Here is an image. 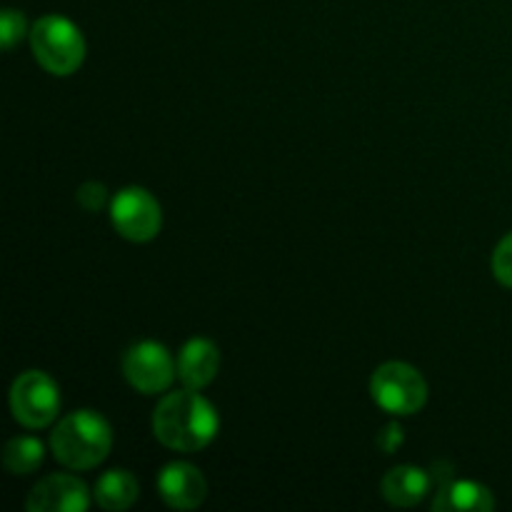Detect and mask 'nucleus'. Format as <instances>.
<instances>
[{
	"mask_svg": "<svg viewBox=\"0 0 512 512\" xmlns=\"http://www.w3.org/2000/svg\"><path fill=\"white\" fill-rule=\"evenodd\" d=\"M218 413L198 395V390H180L160 400L153 415V433L165 448L178 453H198L213 443L218 433Z\"/></svg>",
	"mask_w": 512,
	"mask_h": 512,
	"instance_id": "1",
	"label": "nucleus"
},
{
	"mask_svg": "<svg viewBox=\"0 0 512 512\" xmlns=\"http://www.w3.org/2000/svg\"><path fill=\"white\" fill-rule=\"evenodd\" d=\"M110 445H113L110 425L93 410L65 415L50 435L55 460L70 470H90L100 465L108 458Z\"/></svg>",
	"mask_w": 512,
	"mask_h": 512,
	"instance_id": "2",
	"label": "nucleus"
},
{
	"mask_svg": "<svg viewBox=\"0 0 512 512\" xmlns=\"http://www.w3.org/2000/svg\"><path fill=\"white\" fill-rule=\"evenodd\" d=\"M35 60L53 75H73L85 60V40L63 15H45L30 30Z\"/></svg>",
	"mask_w": 512,
	"mask_h": 512,
	"instance_id": "3",
	"label": "nucleus"
},
{
	"mask_svg": "<svg viewBox=\"0 0 512 512\" xmlns=\"http://www.w3.org/2000/svg\"><path fill=\"white\" fill-rule=\"evenodd\" d=\"M370 393L378 408L390 415H413L428 400V385L423 375L408 363L380 365L370 380Z\"/></svg>",
	"mask_w": 512,
	"mask_h": 512,
	"instance_id": "4",
	"label": "nucleus"
},
{
	"mask_svg": "<svg viewBox=\"0 0 512 512\" xmlns=\"http://www.w3.org/2000/svg\"><path fill=\"white\" fill-rule=\"evenodd\" d=\"M10 410H13V418L25 428H45L53 423L60 410L58 385L40 370L18 375L10 388Z\"/></svg>",
	"mask_w": 512,
	"mask_h": 512,
	"instance_id": "5",
	"label": "nucleus"
},
{
	"mask_svg": "<svg viewBox=\"0 0 512 512\" xmlns=\"http://www.w3.org/2000/svg\"><path fill=\"white\" fill-rule=\"evenodd\" d=\"M110 218L115 230L133 243H148L160 233L163 213L160 205L148 190L125 188L110 203Z\"/></svg>",
	"mask_w": 512,
	"mask_h": 512,
	"instance_id": "6",
	"label": "nucleus"
},
{
	"mask_svg": "<svg viewBox=\"0 0 512 512\" xmlns=\"http://www.w3.org/2000/svg\"><path fill=\"white\" fill-rule=\"evenodd\" d=\"M123 375L138 393L155 395L170 388L178 375L168 350L153 340H143L123 355Z\"/></svg>",
	"mask_w": 512,
	"mask_h": 512,
	"instance_id": "7",
	"label": "nucleus"
},
{
	"mask_svg": "<svg viewBox=\"0 0 512 512\" xmlns=\"http://www.w3.org/2000/svg\"><path fill=\"white\" fill-rule=\"evenodd\" d=\"M25 505L30 512H85L90 493L80 478L58 473L35 483Z\"/></svg>",
	"mask_w": 512,
	"mask_h": 512,
	"instance_id": "8",
	"label": "nucleus"
},
{
	"mask_svg": "<svg viewBox=\"0 0 512 512\" xmlns=\"http://www.w3.org/2000/svg\"><path fill=\"white\" fill-rule=\"evenodd\" d=\"M158 493L175 510H195L205 500L208 485L203 473L190 463H170L158 475Z\"/></svg>",
	"mask_w": 512,
	"mask_h": 512,
	"instance_id": "9",
	"label": "nucleus"
},
{
	"mask_svg": "<svg viewBox=\"0 0 512 512\" xmlns=\"http://www.w3.org/2000/svg\"><path fill=\"white\" fill-rule=\"evenodd\" d=\"M220 368V353L210 340L205 338H193L190 343H185V348L180 350L178 358V378L183 383V388L188 390H203L205 385H210L218 375Z\"/></svg>",
	"mask_w": 512,
	"mask_h": 512,
	"instance_id": "10",
	"label": "nucleus"
},
{
	"mask_svg": "<svg viewBox=\"0 0 512 512\" xmlns=\"http://www.w3.org/2000/svg\"><path fill=\"white\" fill-rule=\"evenodd\" d=\"M430 478L425 470L413 468V465H400L385 473L380 480V493L395 508H413L428 495Z\"/></svg>",
	"mask_w": 512,
	"mask_h": 512,
	"instance_id": "11",
	"label": "nucleus"
},
{
	"mask_svg": "<svg viewBox=\"0 0 512 512\" xmlns=\"http://www.w3.org/2000/svg\"><path fill=\"white\" fill-rule=\"evenodd\" d=\"M495 508V498L485 485L473 483V480H455L445 485L433 500L435 512L450 510H473V512H490Z\"/></svg>",
	"mask_w": 512,
	"mask_h": 512,
	"instance_id": "12",
	"label": "nucleus"
},
{
	"mask_svg": "<svg viewBox=\"0 0 512 512\" xmlns=\"http://www.w3.org/2000/svg\"><path fill=\"white\" fill-rule=\"evenodd\" d=\"M138 500V480L128 470H108L95 483V503L103 510H128Z\"/></svg>",
	"mask_w": 512,
	"mask_h": 512,
	"instance_id": "13",
	"label": "nucleus"
},
{
	"mask_svg": "<svg viewBox=\"0 0 512 512\" xmlns=\"http://www.w3.org/2000/svg\"><path fill=\"white\" fill-rule=\"evenodd\" d=\"M45 448L35 438H13L3 450V465L13 475H30L43 465Z\"/></svg>",
	"mask_w": 512,
	"mask_h": 512,
	"instance_id": "14",
	"label": "nucleus"
},
{
	"mask_svg": "<svg viewBox=\"0 0 512 512\" xmlns=\"http://www.w3.org/2000/svg\"><path fill=\"white\" fill-rule=\"evenodd\" d=\"M25 35V15L20 13V10H3V15H0V45H3L5 50H13L15 45L23 40Z\"/></svg>",
	"mask_w": 512,
	"mask_h": 512,
	"instance_id": "15",
	"label": "nucleus"
},
{
	"mask_svg": "<svg viewBox=\"0 0 512 512\" xmlns=\"http://www.w3.org/2000/svg\"><path fill=\"white\" fill-rule=\"evenodd\" d=\"M493 273L498 283L512 288V233L505 235L493 253Z\"/></svg>",
	"mask_w": 512,
	"mask_h": 512,
	"instance_id": "16",
	"label": "nucleus"
},
{
	"mask_svg": "<svg viewBox=\"0 0 512 512\" xmlns=\"http://www.w3.org/2000/svg\"><path fill=\"white\" fill-rule=\"evenodd\" d=\"M78 200L88 210H98L105 203V188L98 183H88L78 190Z\"/></svg>",
	"mask_w": 512,
	"mask_h": 512,
	"instance_id": "17",
	"label": "nucleus"
}]
</instances>
